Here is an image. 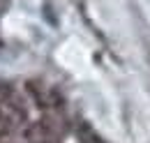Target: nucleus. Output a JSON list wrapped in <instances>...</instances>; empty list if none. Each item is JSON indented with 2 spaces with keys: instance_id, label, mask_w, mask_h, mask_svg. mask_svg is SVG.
Returning <instances> with one entry per match:
<instances>
[{
  "instance_id": "nucleus-1",
  "label": "nucleus",
  "mask_w": 150,
  "mask_h": 143,
  "mask_svg": "<svg viewBox=\"0 0 150 143\" xmlns=\"http://www.w3.org/2000/svg\"><path fill=\"white\" fill-rule=\"evenodd\" d=\"M7 132H9V118H7V115L0 111V139H2Z\"/></svg>"
}]
</instances>
